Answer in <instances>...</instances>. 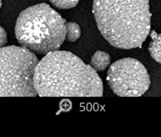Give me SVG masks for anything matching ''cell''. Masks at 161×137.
<instances>
[{
	"label": "cell",
	"mask_w": 161,
	"mask_h": 137,
	"mask_svg": "<svg viewBox=\"0 0 161 137\" xmlns=\"http://www.w3.org/2000/svg\"><path fill=\"white\" fill-rule=\"evenodd\" d=\"M92 12L101 34L115 48H141L151 32L148 0H93Z\"/></svg>",
	"instance_id": "cell-2"
},
{
	"label": "cell",
	"mask_w": 161,
	"mask_h": 137,
	"mask_svg": "<svg viewBox=\"0 0 161 137\" xmlns=\"http://www.w3.org/2000/svg\"><path fill=\"white\" fill-rule=\"evenodd\" d=\"M34 80L42 97L103 96V83L96 71L69 52L46 54L36 68Z\"/></svg>",
	"instance_id": "cell-1"
},
{
	"label": "cell",
	"mask_w": 161,
	"mask_h": 137,
	"mask_svg": "<svg viewBox=\"0 0 161 137\" xmlns=\"http://www.w3.org/2000/svg\"><path fill=\"white\" fill-rule=\"evenodd\" d=\"M37 56L24 47L0 48V97L36 96L34 73Z\"/></svg>",
	"instance_id": "cell-4"
},
{
	"label": "cell",
	"mask_w": 161,
	"mask_h": 137,
	"mask_svg": "<svg viewBox=\"0 0 161 137\" xmlns=\"http://www.w3.org/2000/svg\"><path fill=\"white\" fill-rule=\"evenodd\" d=\"M106 79L112 92L121 97L141 96L151 84L146 67L132 58L114 62L107 73Z\"/></svg>",
	"instance_id": "cell-5"
},
{
	"label": "cell",
	"mask_w": 161,
	"mask_h": 137,
	"mask_svg": "<svg viewBox=\"0 0 161 137\" xmlns=\"http://www.w3.org/2000/svg\"><path fill=\"white\" fill-rule=\"evenodd\" d=\"M55 7L60 9H71L76 7L80 0H50Z\"/></svg>",
	"instance_id": "cell-9"
},
{
	"label": "cell",
	"mask_w": 161,
	"mask_h": 137,
	"mask_svg": "<svg viewBox=\"0 0 161 137\" xmlns=\"http://www.w3.org/2000/svg\"><path fill=\"white\" fill-rule=\"evenodd\" d=\"M2 6V0H0V9H1Z\"/></svg>",
	"instance_id": "cell-11"
},
{
	"label": "cell",
	"mask_w": 161,
	"mask_h": 137,
	"mask_svg": "<svg viewBox=\"0 0 161 137\" xmlns=\"http://www.w3.org/2000/svg\"><path fill=\"white\" fill-rule=\"evenodd\" d=\"M66 22L46 3L29 7L21 12L15 28L21 46L40 54L58 50L66 36Z\"/></svg>",
	"instance_id": "cell-3"
},
{
	"label": "cell",
	"mask_w": 161,
	"mask_h": 137,
	"mask_svg": "<svg viewBox=\"0 0 161 137\" xmlns=\"http://www.w3.org/2000/svg\"><path fill=\"white\" fill-rule=\"evenodd\" d=\"M110 56L103 51H97L92 56L90 60V66L96 72H102L106 70L110 64Z\"/></svg>",
	"instance_id": "cell-6"
},
{
	"label": "cell",
	"mask_w": 161,
	"mask_h": 137,
	"mask_svg": "<svg viewBox=\"0 0 161 137\" xmlns=\"http://www.w3.org/2000/svg\"><path fill=\"white\" fill-rule=\"evenodd\" d=\"M150 34L152 38L148 46L150 55L155 61L161 64V34H158L153 30Z\"/></svg>",
	"instance_id": "cell-7"
},
{
	"label": "cell",
	"mask_w": 161,
	"mask_h": 137,
	"mask_svg": "<svg viewBox=\"0 0 161 137\" xmlns=\"http://www.w3.org/2000/svg\"><path fill=\"white\" fill-rule=\"evenodd\" d=\"M81 36V29L80 25L75 22L66 23V36L68 41L74 42Z\"/></svg>",
	"instance_id": "cell-8"
},
{
	"label": "cell",
	"mask_w": 161,
	"mask_h": 137,
	"mask_svg": "<svg viewBox=\"0 0 161 137\" xmlns=\"http://www.w3.org/2000/svg\"><path fill=\"white\" fill-rule=\"evenodd\" d=\"M8 38H7V33L5 30L0 26V48H3V46H5L7 43Z\"/></svg>",
	"instance_id": "cell-10"
}]
</instances>
